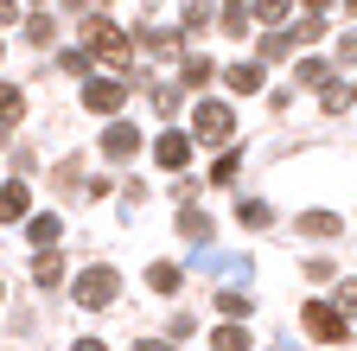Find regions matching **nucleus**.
<instances>
[{"mask_svg": "<svg viewBox=\"0 0 357 351\" xmlns=\"http://www.w3.org/2000/svg\"><path fill=\"white\" fill-rule=\"evenodd\" d=\"M77 351H109V345H96V338H77Z\"/></svg>", "mask_w": 357, "mask_h": 351, "instance_id": "obj_32", "label": "nucleus"}, {"mask_svg": "<svg viewBox=\"0 0 357 351\" xmlns=\"http://www.w3.org/2000/svg\"><path fill=\"white\" fill-rule=\"evenodd\" d=\"M26 237H32V249H58V237H64V224H58V217H52V211H45V217H32V224H26Z\"/></svg>", "mask_w": 357, "mask_h": 351, "instance_id": "obj_10", "label": "nucleus"}, {"mask_svg": "<svg viewBox=\"0 0 357 351\" xmlns=\"http://www.w3.org/2000/svg\"><path fill=\"white\" fill-rule=\"evenodd\" d=\"M294 230H306V237H344V224H338L332 211H306V217H300Z\"/></svg>", "mask_w": 357, "mask_h": 351, "instance_id": "obj_11", "label": "nucleus"}, {"mask_svg": "<svg viewBox=\"0 0 357 351\" xmlns=\"http://www.w3.org/2000/svg\"><path fill=\"white\" fill-rule=\"evenodd\" d=\"M306 7H332V0H306Z\"/></svg>", "mask_w": 357, "mask_h": 351, "instance_id": "obj_33", "label": "nucleus"}, {"mask_svg": "<svg viewBox=\"0 0 357 351\" xmlns=\"http://www.w3.org/2000/svg\"><path fill=\"white\" fill-rule=\"evenodd\" d=\"M147 52H153V58H178V38H172V32H147Z\"/></svg>", "mask_w": 357, "mask_h": 351, "instance_id": "obj_21", "label": "nucleus"}, {"mask_svg": "<svg viewBox=\"0 0 357 351\" xmlns=\"http://www.w3.org/2000/svg\"><path fill=\"white\" fill-rule=\"evenodd\" d=\"M64 7H83V0H64Z\"/></svg>", "mask_w": 357, "mask_h": 351, "instance_id": "obj_34", "label": "nucleus"}, {"mask_svg": "<svg viewBox=\"0 0 357 351\" xmlns=\"http://www.w3.org/2000/svg\"><path fill=\"white\" fill-rule=\"evenodd\" d=\"M58 275H64V262H58L52 249H45V255H32V281H38V287H52Z\"/></svg>", "mask_w": 357, "mask_h": 351, "instance_id": "obj_14", "label": "nucleus"}, {"mask_svg": "<svg viewBox=\"0 0 357 351\" xmlns=\"http://www.w3.org/2000/svg\"><path fill=\"white\" fill-rule=\"evenodd\" d=\"M294 77H300V83H312V90H332V70H326L319 58H306V64H300Z\"/></svg>", "mask_w": 357, "mask_h": 351, "instance_id": "obj_18", "label": "nucleus"}, {"mask_svg": "<svg viewBox=\"0 0 357 351\" xmlns=\"http://www.w3.org/2000/svg\"><path fill=\"white\" fill-rule=\"evenodd\" d=\"M134 351H172L166 338H134Z\"/></svg>", "mask_w": 357, "mask_h": 351, "instance_id": "obj_30", "label": "nucleus"}, {"mask_svg": "<svg viewBox=\"0 0 357 351\" xmlns=\"http://www.w3.org/2000/svg\"><path fill=\"white\" fill-rule=\"evenodd\" d=\"M236 217H243V224H249V230H261V224H268V217H275V211H268L261 198H249V204H236Z\"/></svg>", "mask_w": 357, "mask_h": 351, "instance_id": "obj_20", "label": "nucleus"}, {"mask_svg": "<svg viewBox=\"0 0 357 351\" xmlns=\"http://www.w3.org/2000/svg\"><path fill=\"white\" fill-rule=\"evenodd\" d=\"M217 20H223V32H236V38H243V32H249V20H255V13H249V7H243V0H223V13H217Z\"/></svg>", "mask_w": 357, "mask_h": 351, "instance_id": "obj_13", "label": "nucleus"}, {"mask_svg": "<svg viewBox=\"0 0 357 351\" xmlns=\"http://www.w3.org/2000/svg\"><path fill=\"white\" fill-rule=\"evenodd\" d=\"M287 52H294L287 32H268V38H261V58H287Z\"/></svg>", "mask_w": 357, "mask_h": 351, "instance_id": "obj_26", "label": "nucleus"}, {"mask_svg": "<svg viewBox=\"0 0 357 351\" xmlns=\"http://www.w3.org/2000/svg\"><path fill=\"white\" fill-rule=\"evenodd\" d=\"M192 128H198L192 141H211V147H223V141L236 135V115H230V103H198V109H192Z\"/></svg>", "mask_w": 357, "mask_h": 351, "instance_id": "obj_2", "label": "nucleus"}, {"mask_svg": "<svg viewBox=\"0 0 357 351\" xmlns=\"http://www.w3.org/2000/svg\"><path fill=\"white\" fill-rule=\"evenodd\" d=\"M153 160H160L166 172H178V166L192 160V141H185V135H160V141H153Z\"/></svg>", "mask_w": 357, "mask_h": 351, "instance_id": "obj_7", "label": "nucleus"}, {"mask_svg": "<svg viewBox=\"0 0 357 351\" xmlns=\"http://www.w3.org/2000/svg\"><path fill=\"white\" fill-rule=\"evenodd\" d=\"M83 103L96 109V115H115V109L128 103V83H121V77H96V83L83 90Z\"/></svg>", "mask_w": 357, "mask_h": 351, "instance_id": "obj_5", "label": "nucleus"}, {"mask_svg": "<svg viewBox=\"0 0 357 351\" xmlns=\"http://www.w3.org/2000/svg\"><path fill=\"white\" fill-rule=\"evenodd\" d=\"M178 281H185V275H178L172 262H153V275H147V287H160V294H178Z\"/></svg>", "mask_w": 357, "mask_h": 351, "instance_id": "obj_16", "label": "nucleus"}, {"mask_svg": "<svg viewBox=\"0 0 357 351\" xmlns=\"http://www.w3.org/2000/svg\"><path fill=\"white\" fill-rule=\"evenodd\" d=\"M26 211H32V192L26 186H0V224H20Z\"/></svg>", "mask_w": 357, "mask_h": 351, "instance_id": "obj_9", "label": "nucleus"}, {"mask_svg": "<svg viewBox=\"0 0 357 351\" xmlns=\"http://www.w3.org/2000/svg\"><path fill=\"white\" fill-rule=\"evenodd\" d=\"M217 351H249V332H243V326H223V332H217Z\"/></svg>", "mask_w": 357, "mask_h": 351, "instance_id": "obj_23", "label": "nucleus"}, {"mask_svg": "<svg viewBox=\"0 0 357 351\" xmlns=\"http://www.w3.org/2000/svg\"><path fill=\"white\" fill-rule=\"evenodd\" d=\"M300 320H306V332H312V338H351V320L338 313V306H326V300H312Z\"/></svg>", "mask_w": 357, "mask_h": 351, "instance_id": "obj_4", "label": "nucleus"}, {"mask_svg": "<svg viewBox=\"0 0 357 351\" xmlns=\"http://www.w3.org/2000/svg\"><path fill=\"white\" fill-rule=\"evenodd\" d=\"M211 77V58H185V83H204Z\"/></svg>", "mask_w": 357, "mask_h": 351, "instance_id": "obj_29", "label": "nucleus"}, {"mask_svg": "<svg viewBox=\"0 0 357 351\" xmlns=\"http://www.w3.org/2000/svg\"><path fill=\"white\" fill-rule=\"evenodd\" d=\"M223 83H230L236 96H249V90H261V64H230V70H223Z\"/></svg>", "mask_w": 357, "mask_h": 351, "instance_id": "obj_12", "label": "nucleus"}, {"mask_svg": "<svg viewBox=\"0 0 357 351\" xmlns=\"http://www.w3.org/2000/svg\"><path fill=\"white\" fill-rule=\"evenodd\" d=\"M26 38H32V45H52V20L32 13V20H26Z\"/></svg>", "mask_w": 357, "mask_h": 351, "instance_id": "obj_24", "label": "nucleus"}, {"mask_svg": "<svg viewBox=\"0 0 357 351\" xmlns=\"http://www.w3.org/2000/svg\"><path fill=\"white\" fill-rule=\"evenodd\" d=\"M178 230H185V237H192V243H204V237H211V217H204V211H192V204H185V217H178Z\"/></svg>", "mask_w": 357, "mask_h": 351, "instance_id": "obj_19", "label": "nucleus"}, {"mask_svg": "<svg viewBox=\"0 0 357 351\" xmlns=\"http://www.w3.org/2000/svg\"><path fill=\"white\" fill-rule=\"evenodd\" d=\"M211 13H217V7H211V0H185V26H192V32H198V26L211 20Z\"/></svg>", "mask_w": 357, "mask_h": 351, "instance_id": "obj_25", "label": "nucleus"}, {"mask_svg": "<svg viewBox=\"0 0 357 351\" xmlns=\"http://www.w3.org/2000/svg\"><path fill=\"white\" fill-rule=\"evenodd\" d=\"M26 115V96H20V83H0V135H13Z\"/></svg>", "mask_w": 357, "mask_h": 351, "instance_id": "obj_8", "label": "nucleus"}, {"mask_svg": "<svg viewBox=\"0 0 357 351\" xmlns=\"http://www.w3.org/2000/svg\"><path fill=\"white\" fill-rule=\"evenodd\" d=\"M312 38H326V20H319V13L300 20V26H287V45H312Z\"/></svg>", "mask_w": 357, "mask_h": 351, "instance_id": "obj_15", "label": "nucleus"}, {"mask_svg": "<svg viewBox=\"0 0 357 351\" xmlns=\"http://www.w3.org/2000/svg\"><path fill=\"white\" fill-rule=\"evenodd\" d=\"M153 109H160V115L178 109V83H153Z\"/></svg>", "mask_w": 357, "mask_h": 351, "instance_id": "obj_22", "label": "nucleus"}, {"mask_svg": "<svg viewBox=\"0 0 357 351\" xmlns=\"http://www.w3.org/2000/svg\"><path fill=\"white\" fill-rule=\"evenodd\" d=\"M115 294H121V275L115 269H83L77 275V300L83 306H115Z\"/></svg>", "mask_w": 357, "mask_h": 351, "instance_id": "obj_3", "label": "nucleus"}, {"mask_svg": "<svg viewBox=\"0 0 357 351\" xmlns=\"http://www.w3.org/2000/svg\"><path fill=\"white\" fill-rule=\"evenodd\" d=\"M134 147H141V135H134L128 121H109V135H102V154H109V160H134Z\"/></svg>", "mask_w": 357, "mask_h": 351, "instance_id": "obj_6", "label": "nucleus"}, {"mask_svg": "<svg viewBox=\"0 0 357 351\" xmlns=\"http://www.w3.org/2000/svg\"><path fill=\"white\" fill-rule=\"evenodd\" d=\"M77 32H83V52H96L102 64H128V38H121V26H115V20L89 13V20L77 26Z\"/></svg>", "mask_w": 357, "mask_h": 351, "instance_id": "obj_1", "label": "nucleus"}, {"mask_svg": "<svg viewBox=\"0 0 357 351\" xmlns=\"http://www.w3.org/2000/svg\"><path fill=\"white\" fill-rule=\"evenodd\" d=\"M249 13H255V20H281V13H287V0H255Z\"/></svg>", "mask_w": 357, "mask_h": 351, "instance_id": "obj_28", "label": "nucleus"}, {"mask_svg": "<svg viewBox=\"0 0 357 351\" xmlns=\"http://www.w3.org/2000/svg\"><path fill=\"white\" fill-rule=\"evenodd\" d=\"M236 166H243L236 154H223V160H217V172H211V179H217V186H230V179H236Z\"/></svg>", "mask_w": 357, "mask_h": 351, "instance_id": "obj_27", "label": "nucleus"}, {"mask_svg": "<svg viewBox=\"0 0 357 351\" xmlns=\"http://www.w3.org/2000/svg\"><path fill=\"white\" fill-rule=\"evenodd\" d=\"M13 13H20V7H13V0H0V26H13Z\"/></svg>", "mask_w": 357, "mask_h": 351, "instance_id": "obj_31", "label": "nucleus"}, {"mask_svg": "<svg viewBox=\"0 0 357 351\" xmlns=\"http://www.w3.org/2000/svg\"><path fill=\"white\" fill-rule=\"evenodd\" d=\"M217 313H223V320H243V313H249V300H243L236 287H217Z\"/></svg>", "mask_w": 357, "mask_h": 351, "instance_id": "obj_17", "label": "nucleus"}]
</instances>
